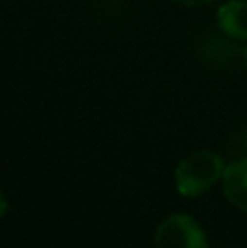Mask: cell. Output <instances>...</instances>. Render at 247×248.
Masks as SVG:
<instances>
[{
	"instance_id": "obj_7",
	"label": "cell",
	"mask_w": 247,
	"mask_h": 248,
	"mask_svg": "<svg viewBox=\"0 0 247 248\" xmlns=\"http://www.w3.org/2000/svg\"><path fill=\"white\" fill-rule=\"evenodd\" d=\"M243 57H245V65H247V48H245V52H243Z\"/></svg>"
},
{
	"instance_id": "obj_6",
	"label": "cell",
	"mask_w": 247,
	"mask_h": 248,
	"mask_svg": "<svg viewBox=\"0 0 247 248\" xmlns=\"http://www.w3.org/2000/svg\"><path fill=\"white\" fill-rule=\"evenodd\" d=\"M7 207H9V202H7V196H4V194L0 192V218H2V216L7 214Z\"/></svg>"
},
{
	"instance_id": "obj_5",
	"label": "cell",
	"mask_w": 247,
	"mask_h": 248,
	"mask_svg": "<svg viewBox=\"0 0 247 248\" xmlns=\"http://www.w3.org/2000/svg\"><path fill=\"white\" fill-rule=\"evenodd\" d=\"M175 2L184 4V7H204V4H212L217 0H175Z\"/></svg>"
},
{
	"instance_id": "obj_3",
	"label": "cell",
	"mask_w": 247,
	"mask_h": 248,
	"mask_svg": "<svg viewBox=\"0 0 247 248\" xmlns=\"http://www.w3.org/2000/svg\"><path fill=\"white\" fill-rule=\"evenodd\" d=\"M221 187L228 202L247 214V157L228 163L221 176Z\"/></svg>"
},
{
	"instance_id": "obj_2",
	"label": "cell",
	"mask_w": 247,
	"mask_h": 248,
	"mask_svg": "<svg viewBox=\"0 0 247 248\" xmlns=\"http://www.w3.org/2000/svg\"><path fill=\"white\" fill-rule=\"evenodd\" d=\"M156 244L164 248H206V237L201 224L186 214H173L162 220L156 229Z\"/></svg>"
},
{
	"instance_id": "obj_4",
	"label": "cell",
	"mask_w": 247,
	"mask_h": 248,
	"mask_svg": "<svg viewBox=\"0 0 247 248\" xmlns=\"http://www.w3.org/2000/svg\"><path fill=\"white\" fill-rule=\"evenodd\" d=\"M219 29L232 39L247 42V0H230L217 11Z\"/></svg>"
},
{
	"instance_id": "obj_1",
	"label": "cell",
	"mask_w": 247,
	"mask_h": 248,
	"mask_svg": "<svg viewBox=\"0 0 247 248\" xmlns=\"http://www.w3.org/2000/svg\"><path fill=\"white\" fill-rule=\"evenodd\" d=\"M223 170L226 163L221 155L214 150H195L175 168V187L184 198H197L221 181Z\"/></svg>"
}]
</instances>
